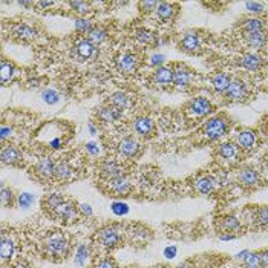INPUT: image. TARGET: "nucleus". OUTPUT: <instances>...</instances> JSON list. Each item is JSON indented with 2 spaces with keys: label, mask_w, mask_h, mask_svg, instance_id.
Segmentation results:
<instances>
[{
  "label": "nucleus",
  "mask_w": 268,
  "mask_h": 268,
  "mask_svg": "<svg viewBox=\"0 0 268 268\" xmlns=\"http://www.w3.org/2000/svg\"><path fill=\"white\" fill-rule=\"evenodd\" d=\"M230 129V121L226 116H213L210 118L202 128V134L210 141H216L222 138Z\"/></svg>",
  "instance_id": "f257e3e1"
},
{
  "label": "nucleus",
  "mask_w": 268,
  "mask_h": 268,
  "mask_svg": "<svg viewBox=\"0 0 268 268\" xmlns=\"http://www.w3.org/2000/svg\"><path fill=\"white\" fill-rule=\"evenodd\" d=\"M44 250L48 256L54 259H63L68 254L69 242L63 234H52L44 242Z\"/></svg>",
  "instance_id": "f03ea898"
},
{
  "label": "nucleus",
  "mask_w": 268,
  "mask_h": 268,
  "mask_svg": "<svg viewBox=\"0 0 268 268\" xmlns=\"http://www.w3.org/2000/svg\"><path fill=\"white\" fill-rule=\"evenodd\" d=\"M192 80H193V74L186 64H181V63L175 64V68H174V86L178 90H187L192 86Z\"/></svg>",
  "instance_id": "7ed1b4c3"
},
{
  "label": "nucleus",
  "mask_w": 268,
  "mask_h": 268,
  "mask_svg": "<svg viewBox=\"0 0 268 268\" xmlns=\"http://www.w3.org/2000/svg\"><path fill=\"white\" fill-rule=\"evenodd\" d=\"M138 66H140V57L134 52L121 54L116 60L118 70L124 76H130V74H134V72H136Z\"/></svg>",
  "instance_id": "20e7f679"
},
{
  "label": "nucleus",
  "mask_w": 268,
  "mask_h": 268,
  "mask_svg": "<svg viewBox=\"0 0 268 268\" xmlns=\"http://www.w3.org/2000/svg\"><path fill=\"white\" fill-rule=\"evenodd\" d=\"M212 110H213L212 103L207 98H204V96H196V98L190 100V103L187 104V112L196 118L207 116L208 114H212Z\"/></svg>",
  "instance_id": "39448f33"
},
{
  "label": "nucleus",
  "mask_w": 268,
  "mask_h": 268,
  "mask_svg": "<svg viewBox=\"0 0 268 268\" xmlns=\"http://www.w3.org/2000/svg\"><path fill=\"white\" fill-rule=\"evenodd\" d=\"M98 240L104 248H115L123 244V236L115 227H106L98 233Z\"/></svg>",
  "instance_id": "423d86ee"
},
{
  "label": "nucleus",
  "mask_w": 268,
  "mask_h": 268,
  "mask_svg": "<svg viewBox=\"0 0 268 268\" xmlns=\"http://www.w3.org/2000/svg\"><path fill=\"white\" fill-rule=\"evenodd\" d=\"M134 132L141 138H150L155 134V124L149 116H138L132 123Z\"/></svg>",
  "instance_id": "0eeeda50"
},
{
  "label": "nucleus",
  "mask_w": 268,
  "mask_h": 268,
  "mask_svg": "<svg viewBox=\"0 0 268 268\" xmlns=\"http://www.w3.org/2000/svg\"><path fill=\"white\" fill-rule=\"evenodd\" d=\"M116 150L121 156H124V158H135L141 150V144L135 138L126 136L118 142Z\"/></svg>",
  "instance_id": "6e6552de"
},
{
  "label": "nucleus",
  "mask_w": 268,
  "mask_h": 268,
  "mask_svg": "<svg viewBox=\"0 0 268 268\" xmlns=\"http://www.w3.org/2000/svg\"><path fill=\"white\" fill-rule=\"evenodd\" d=\"M228 100L232 102H242V100H246L247 98V95H248V89H247V84L244 83L242 80L239 78H234L232 80L228 89L226 90L224 94Z\"/></svg>",
  "instance_id": "1a4fd4ad"
},
{
  "label": "nucleus",
  "mask_w": 268,
  "mask_h": 268,
  "mask_svg": "<svg viewBox=\"0 0 268 268\" xmlns=\"http://www.w3.org/2000/svg\"><path fill=\"white\" fill-rule=\"evenodd\" d=\"M152 82L160 88H168L170 84H174V68L166 64L156 68L152 76Z\"/></svg>",
  "instance_id": "9d476101"
},
{
  "label": "nucleus",
  "mask_w": 268,
  "mask_h": 268,
  "mask_svg": "<svg viewBox=\"0 0 268 268\" xmlns=\"http://www.w3.org/2000/svg\"><path fill=\"white\" fill-rule=\"evenodd\" d=\"M201 44H202L201 36H198L196 32H186L180 42V48L188 54L198 52L201 50Z\"/></svg>",
  "instance_id": "9b49d317"
},
{
  "label": "nucleus",
  "mask_w": 268,
  "mask_h": 268,
  "mask_svg": "<svg viewBox=\"0 0 268 268\" xmlns=\"http://www.w3.org/2000/svg\"><path fill=\"white\" fill-rule=\"evenodd\" d=\"M100 174L106 181L115 180L118 176H123V167H121L115 160H104L100 166Z\"/></svg>",
  "instance_id": "f8f14e48"
},
{
  "label": "nucleus",
  "mask_w": 268,
  "mask_h": 268,
  "mask_svg": "<svg viewBox=\"0 0 268 268\" xmlns=\"http://www.w3.org/2000/svg\"><path fill=\"white\" fill-rule=\"evenodd\" d=\"M76 54L80 60H90L98 56V50H96V46L88 38H82L76 44Z\"/></svg>",
  "instance_id": "ddd939ff"
},
{
  "label": "nucleus",
  "mask_w": 268,
  "mask_h": 268,
  "mask_svg": "<svg viewBox=\"0 0 268 268\" xmlns=\"http://www.w3.org/2000/svg\"><path fill=\"white\" fill-rule=\"evenodd\" d=\"M260 181L258 170L253 167H244L238 174V182L244 187H256Z\"/></svg>",
  "instance_id": "4468645a"
},
{
  "label": "nucleus",
  "mask_w": 268,
  "mask_h": 268,
  "mask_svg": "<svg viewBox=\"0 0 268 268\" xmlns=\"http://www.w3.org/2000/svg\"><path fill=\"white\" fill-rule=\"evenodd\" d=\"M256 142H258V136L253 130L250 129H244L236 135V144L238 148L242 150H252L256 148Z\"/></svg>",
  "instance_id": "2eb2a0df"
},
{
  "label": "nucleus",
  "mask_w": 268,
  "mask_h": 268,
  "mask_svg": "<svg viewBox=\"0 0 268 268\" xmlns=\"http://www.w3.org/2000/svg\"><path fill=\"white\" fill-rule=\"evenodd\" d=\"M54 216L58 219V221L70 222V221H74V219L77 218V207H76L74 202L64 201V202L54 212Z\"/></svg>",
  "instance_id": "dca6fc26"
},
{
  "label": "nucleus",
  "mask_w": 268,
  "mask_h": 268,
  "mask_svg": "<svg viewBox=\"0 0 268 268\" xmlns=\"http://www.w3.org/2000/svg\"><path fill=\"white\" fill-rule=\"evenodd\" d=\"M36 172L43 180H51L56 172V162L50 156H43L36 166Z\"/></svg>",
  "instance_id": "f3484780"
},
{
  "label": "nucleus",
  "mask_w": 268,
  "mask_h": 268,
  "mask_svg": "<svg viewBox=\"0 0 268 268\" xmlns=\"http://www.w3.org/2000/svg\"><path fill=\"white\" fill-rule=\"evenodd\" d=\"M108 182H109L110 192L115 193V194H118V196H121V194H128L132 190V184H130V181L124 175L123 176H118L115 180H110Z\"/></svg>",
  "instance_id": "a211bd4d"
},
{
  "label": "nucleus",
  "mask_w": 268,
  "mask_h": 268,
  "mask_svg": "<svg viewBox=\"0 0 268 268\" xmlns=\"http://www.w3.org/2000/svg\"><path fill=\"white\" fill-rule=\"evenodd\" d=\"M0 158H2V162L6 166H16L22 161V154L17 148L14 146H4L2 154H0Z\"/></svg>",
  "instance_id": "6ab92c4d"
},
{
  "label": "nucleus",
  "mask_w": 268,
  "mask_h": 268,
  "mask_svg": "<svg viewBox=\"0 0 268 268\" xmlns=\"http://www.w3.org/2000/svg\"><path fill=\"white\" fill-rule=\"evenodd\" d=\"M14 254H16V242H14V239L10 234L2 233V240H0V256H2L4 260H8Z\"/></svg>",
  "instance_id": "aec40b11"
},
{
  "label": "nucleus",
  "mask_w": 268,
  "mask_h": 268,
  "mask_svg": "<svg viewBox=\"0 0 268 268\" xmlns=\"http://www.w3.org/2000/svg\"><path fill=\"white\" fill-rule=\"evenodd\" d=\"M232 77L227 74V72H216V74L212 77V86L216 92L219 94H226V90L228 89L230 83H232Z\"/></svg>",
  "instance_id": "412c9836"
},
{
  "label": "nucleus",
  "mask_w": 268,
  "mask_h": 268,
  "mask_svg": "<svg viewBox=\"0 0 268 268\" xmlns=\"http://www.w3.org/2000/svg\"><path fill=\"white\" fill-rule=\"evenodd\" d=\"M72 176H74V167H72L66 160H62V161L56 162V172H54L56 180L69 181Z\"/></svg>",
  "instance_id": "4be33fe9"
},
{
  "label": "nucleus",
  "mask_w": 268,
  "mask_h": 268,
  "mask_svg": "<svg viewBox=\"0 0 268 268\" xmlns=\"http://www.w3.org/2000/svg\"><path fill=\"white\" fill-rule=\"evenodd\" d=\"M96 116H98L103 123H115L121 118V110L115 109L114 106H102L96 110Z\"/></svg>",
  "instance_id": "5701e85b"
},
{
  "label": "nucleus",
  "mask_w": 268,
  "mask_h": 268,
  "mask_svg": "<svg viewBox=\"0 0 268 268\" xmlns=\"http://www.w3.org/2000/svg\"><path fill=\"white\" fill-rule=\"evenodd\" d=\"M239 63L242 68H246L248 70H258L262 66V57L254 52H247L239 58Z\"/></svg>",
  "instance_id": "b1692460"
},
{
  "label": "nucleus",
  "mask_w": 268,
  "mask_h": 268,
  "mask_svg": "<svg viewBox=\"0 0 268 268\" xmlns=\"http://www.w3.org/2000/svg\"><path fill=\"white\" fill-rule=\"evenodd\" d=\"M214 186H216V180L213 176H201L198 178L196 181H194L193 187L194 190H196L200 194H208L214 190Z\"/></svg>",
  "instance_id": "393cba45"
},
{
  "label": "nucleus",
  "mask_w": 268,
  "mask_h": 268,
  "mask_svg": "<svg viewBox=\"0 0 268 268\" xmlns=\"http://www.w3.org/2000/svg\"><path fill=\"white\" fill-rule=\"evenodd\" d=\"M218 152H219V156H221L222 160L233 161L239 155V148H238L234 142H222L221 146H219Z\"/></svg>",
  "instance_id": "a878e982"
},
{
  "label": "nucleus",
  "mask_w": 268,
  "mask_h": 268,
  "mask_svg": "<svg viewBox=\"0 0 268 268\" xmlns=\"http://www.w3.org/2000/svg\"><path fill=\"white\" fill-rule=\"evenodd\" d=\"M156 14L162 22H170V20H174V17L176 16V6L174 4H168V2H161V4H158Z\"/></svg>",
  "instance_id": "bb28decb"
},
{
  "label": "nucleus",
  "mask_w": 268,
  "mask_h": 268,
  "mask_svg": "<svg viewBox=\"0 0 268 268\" xmlns=\"http://www.w3.org/2000/svg\"><path fill=\"white\" fill-rule=\"evenodd\" d=\"M129 104H130V98H129V95L126 92L118 90V92L112 94V96H110V106H114L115 109L123 112L126 108H129Z\"/></svg>",
  "instance_id": "cd10ccee"
},
{
  "label": "nucleus",
  "mask_w": 268,
  "mask_h": 268,
  "mask_svg": "<svg viewBox=\"0 0 268 268\" xmlns=\"http://www.w3.org/2000/svg\"><path fill=\"white\" fill-rule=\"evenodd\" d=\"M12 32L16 37L23 38V40H31L37 36V31L31 25H28V23H18V25L14 26Z\"/></svg>",
  "instance_id": "c85d7f7f"
},
{
  "label": "nucleus",
  "mask_w": 268,
  "mask_h": 268,
  "mask_svg": "<svg viewBox=\"0 0 268 268\" xmlns=\"http://www.w3.org/2000/svg\"><path fill=\"white\" fill-rule=\"evenodd\" d=\"M246 40H247V44L250 48H254V50H262V48L266 46V34L262 31V32H252V34H246Z\"/></svg>",
  "instance_id": "c756f323"
},
{
  "label": "nucleus",
  "mask_w": 268,
  "mask_h": 268,
  "mask_svg": "<svg viewBox=\"0 0 268 268\" xmlns=\"http://www.w3.org/2000/svg\"><path fill=\"white\" fill-rule=\"evenodd\" d=\"M242 30L246 31V34L262 32L264 31V20H260L259 17H248L242 22Z\"/></svg>",
  "instance_id": "7c9ffc66"
},
{
  "label": "nucleus",
  "mask_w": 268,
  "mask_h": 268,
  "mask_svg": "<svg viewBox=\"0 0 268 268\" xmlns=\"http://www.w3.org/2000/svg\"><path fill=\"white\" fill-rule=\"evenodd\" d=\"M66 200L62 196V194L58 193H51V194H48V196L43 200V207L48 210V212H51L54 214V212Z\"/></svg>",
  "instance_id": "2f4dec72"
},
{
  "label": "nucleus",
  "mask_w": 268,
  "mask_h": 268,
  "mask_svg": "<svg viewBox=\"0 0 268 268\" xmlns=\"http://www.w3.org/2000/svg\"><path fill=\"white\" fill-rule=\"evenodd\" d=\"M14 64L11 62H8L6 58L2 60V64H0V80H2V84H8L12 77H14Z\"/></svg>",
  "instance_id": "473e14b6"
},
{
  "label": "nucleus",
  "mask_w": 268,
  "mask_h": 268,
  "mask_svg": "<svg viewBox=\"0 0 268 268\" xmlns=\"http://www.w3.org/2000/svg\"><path fill=\"white\" fill-rule=\"evenodd\" d=\"M106 38H108V31L103 30V28H94L88 36V40L92 42L95 46H98L103 42H106Z\"/></svg>",
  "instance_id": "72a5a7b5"
},
{
  "label": "nucleus",
  "mask_w": 268,
  "mask_h": 268,
  "mask_svg": "<svg viewBox=\"0 0 268 268\" xmlns=\"http://www.w3.org/2000/svg\"><path fill=\"white\" fill-rule=\"evenodd\" d=\"M221 227H222L224 232L232 233V232L239 230L240 224H239V219L236 216H226L222 221H221Z\"/></svg>",
  "instance_id": "f704fd0d"
},
{
  "label": "nucleus",
  "mask_w": 268,
  "mask_h": 268,
  "mask_svg": "<svg viewBox=\"0 0 268 268\" xmlns=\"http://www.w3.org/2000/svg\"><path fill=\"white\" fill-rule=\"evenodd\" d=\"M88 258H89V247L86 246V244H82V246H78V248H77V252H76L74 260H76L77 265L83 266V265L86 264Z\"/></svg>",
  "instance_id": "c9c22d12"
},
{
  "label": "nucleus",
  "mask_w": 268,
  "mask_h": 268,
  "mask_svg": "<svg viewBox=\"0 0 268 268\" xmlns=\"http://www.w3.org/2000/svg\"><path fill=\"white\" fill-rule=\"evenodd\" d=\"M92 25H90V22L84 17H78L76 18V31L80 32V34H86L89 36V32L92 31Z\"/></svg>",
  "instance_id": "e433bc0d"
},
{
  "label": "nucleus",
  "mask_w": 268,
  "mask_h": 268,
  "mask_svg": "<svg viewBox=\"0 0 268 268\" xmlns=\"http://www.w3.org/2000/svg\"><path fill=\"white\" fill-rule=\"evenodd\" d=\"M0 200H2L4 207H11L14 202V192L5 184L2 186V192H0Z\"/></svg>",
  "instance_id": "4c0bfd02"
},
{
  "label": "nucleus",
  "mask_w": 268,
  "mask_h": 268,
  "mask_svg": "<svg viewBox=\"0 0 268 268\" xmlns=\"http://www.w3.org/2000/svg\"><path fill=\"white\" fill-rule=\"evenodd\" d=\"M42 98L48 104H56L60 100V94L57 90H54V89H44L42 92Z\"/></svg>",
  "instance_id": "58836bf2"
},
{
  "label": "nucleus",
  "mask_w": 268,
  "mask_h": 268,
  "mask_svg": "<svg viewBox=\"0 0 268 268\" xmlns=\"http://www.w3.org/2000/svg\"><path fill=\"white\" fill-rule=\"evenodd\" d=\"M34 202V194L25 192V193H20L18 198H17V206L20 208H30Z\"/></svg>",
  "instance_id": "ea45409f"
},
{
  "label": "nucleus",
  "mask_w": 268,
  "mask_h": 268,
  "mask_svg": "<svg viewBox=\"0 0 268 268\" xmlns=\"http://www.w3.org/2000/svg\"><path fill=\"white\" fill-rule=\"evenodd\" d=\"M136 40L141 44H152L155 42V36L148 30H138L136 31Z\"/></svg>",
  "instance_id": "a19ab883"
},
{
  "label": "nucleus",
  "mask_w": 268,
  "mask_h": 268,
  "mask_svg": "<svg viewBox=\"0 0 268 268\" xmlns=\"http://www.w3.org/2000/svg\"><path fill=\"white\" fill-rule=\"evenodd\" d=\"M254 222L258 226H268V206L258 208V212L254 214Z\"/></svg>",
  "instance_id": "79ce46f5"
},
{
  "label": "nucleus",
  "mask_w": 268,
  "mask_h": 268,
  "mask_svg": "<svg viewBox=\"0 0 268 268\" xmlns=\"http://www.w3.org/2000/svg\"><path fill=\"white\" fill-rule=\"evenodd\" d=\"M244 266L246 268H259L260 266L259 253H248V256L244 259Z\"/></svg>",
  "instance_id": "37998d69"
},
{
  "label": "nucleus",
  "mask_w": 268,
  "mask_h": 268,
  "mask_svg": "<svg viewBox=\"0 0 268 268\" xmlns=\"http://www.w3.org/2000/svg\"><path fill=\"white\" fill-rule=\"evenodd\" d=\"M70 5V8L74 10L76 12H78V14H82V16H84L86 12H89L90 11V4L89 2H70L69 4Z\"/></svg>",
  "instance_id": "c03bdc74"
},
{
  "label": "nucleus",
  "mask_w": 268,
  "mask_h": 268,
  "mask_svg": "<svg viewBox=\"0 0 268 268\" xmlns=\"http://www.w3.org/2000/svg\"><path fill=\"white\" fill-rule=\"evenodd\" d=\"M246 8H247V11L252 12V14H262V12L265 11V6H264V4H260V2H247V4H246Z\"/></svg>",
  "instance_id": "a18cd8bd"
},
{
  "label": "nucleus",
  "mask_w": 268,
  "mask_h": 268,
  "mask_svg": "<svg viewBox=\"0 0 268 268\" xmlns=\"http://www.w3.org/2000/svg\"><path fill=\"white\" fill-rule=\"evenodd\" d=\"M112 212L118 216H123V214H128L129 213V207L126 202H114L112 204Z\"/></svg>",
  "instance_id": "49530a36"
},
{
  "label": "nucleus",
  "mask_w": 268,
  "mask_h": 268,
  "mask_svg": "<svg viewBox=\"0 0 268 268\" xmlns=\"http://www.w3.org/2000/svg\"><path fill=\"white\" fill-rule=\"evenodd\" d=\"M84 149H86V152H88L90 156H96V155H100V144H98V142H95V141L86 142Z\"/></svg>",
  "instance_id": "de8ad7c7"
},
{
  "label": "nucleus",
  "mask_w": 268,
  "mask_h": 268,
  "mask_svg": "<svg viewBox=\"0 0 268 268\" xmlns=\"http://www.w3.org/2000/svg\"><path fill=\"white\" fill-rule=\"evenodd\" d=\"M150 62V66H154V68H160V66H164L162 63L166 62V56H162V54H154L150 58H149Z\"/></svg>",
  "instance_id": "09e8293b"
},
{
  "label": "nucleus",
  "mask_w": 268,
  "mask_h": 268,
  "mask_svg": "<svg viewBox=\"0 0 268 268\" xmlns=\"http://www.w3.org/2000/svg\"><path fill=\"white\" fill-rule=\"evenodd\" d=\"M140 8H141L142 12H152V11H156L158 2H141Z\"/></svg>",
  "instance_id": "8fccbe9b"
},
{
  "label": "nucleus",
  "mask_w": 268,
  "mask_h": 268,
  "mask_svg": "<svg viewBox=\"0 0 268 268\" xmlns=\"http://www.w3.org/2000/svg\"><path fill=\"white\" fill-rule=\"evenodd\" d=\"M95 268H116V264H115L112 259H109V258H104V259H102V260H98V262H96Z\"/></svg>",
  "instance_id": "3c124183"
},
{
  "label": "nucleus",
  "mask_w": 268,
  "mask_h": 268,
  "mask_svg": "<svg viewBox=\"0 0 268 268\" xmlns=\"http://www.w3.org/2000/svg\"><path fill=\"white\" fill-rule=\"evenodd\" d=\"M11 135H12L11 128H8L6 124H2V130H0V138H2V141H6Z\"/></svg>",
  "instance_id": "603ef678"
},
{
  "label": "nucleus",
  "mask_w": 268,
  "mask_h": 268,
  "mask_svg": "<svg viewBox=\"0 0 268 268\" xmlns=\"http://www.w3.org/2000/svg\"><path fill=\"white\" fill-rule=\"evenodd\" d=\"M259 258H260V268H268V250L260 252Z\"/></svg>",
  "instance_id": "864d4df0"
},
{
  "label": "nucleus",
  "mask_w": 268,
  "mask_h": 268,
  "mask_svg": "<svg viewBox=\"0 0 268 268\" xmlns=\"http://www.w3.org/2000/svg\"><path fill=\"white\" fill-rule=\"evenodd\" d=\"M80 212L84 214V216H92V207L89 204H80Z\"/></svg>",
  "instance_id": "5fc2aeb1"
},
{
  "label": "nucleus",
  "mask_w": 268,
  "mask_h": 268,
  "mask_svg": "<svg viewBox=\"0 0 268 268\" xmlns=\"http://www.w3.org/2000/svg\"><path fill=\"white\" fill-rule=\"evenodd\" d=\"M164 256L168 258V259L175 258V256H176V247H167V248L164 250Z\"/></svg>",
  "instance_id": "6e6d98bb"
},
{
  "label": "nucleus",
  "mask_w": 268,
  "mask_h": 268,
  "mask_svg": "<svg viewBox=\"0 0 268 268\" xmlns=\"http://www.w3.org/2000/svg\"><path fill=\"white\" fill-rule=\"evenodd\" d=\"M219 239H221V240H232V239H234V234H232V233H221V234H219Z\"/></svg>",
  "instance_id": "4d7b16f0"
},
{
  "label": "nucleus",
  "mask_w": 268,
  "mask_h": 268,
  "mask_svg": "<svg viewBox=\"0 0 268 268\" xmlns=\"http://www.w3.org/2000/svg\"><path fill=\"white\" fill-rule=\"evenodd\" d=\"M88 129H89L90 135H96V134H98V129H96V126H95L94 123H89V124H88Z\"/></svg>",
  "instance_id": "13d9d810"
},
{
  "label": "nucleus",
  "mask_w": 268,
  "mask_h": 268,
  "mask_svg": "<svg viewBox=\"0 0 268 268\" xmlns=\"http://www.w3.org/2000/svg\"><path fill=\"white\" fill-rule=\"evenodd\" d=\"M248 253H250V252H247V250H246V252H240V253L236 254V259H242V260H244V259L248 256Z\"/></svg>",
  "instance_id": "bf43d9fd"
},
{
  "label": "nucleus",
  "mask_w": 268,
  "mask_h": 268,
  "mask_svg": "<svg viewBox=\"0 0 268 268\" xmlns=\"http://www.w3.org/2000/svg\"><path fill=\"white\" fill-rule=\"evenodd\" d=\"M37 5H38V6H42V8H50V6H52V5H54V2H38Z\"/></svg>",
  "instance_id": "052dcab7"
},
{
  "label": "nucleus",
  "mask_w": 268,
  "mask_h": 268,
  "mask_svg": "<svg viewBox=\"0 0 268 268\" xmlns=\"http://www.w3.org/2000/svg\"><path fill=\"white\" fill-rule=\"evenodd\" d=\"M18 5H20V6H31L32 4H31V2H18Z\"/></svg>",
  "instance_id": "680f3d73"
}]
</instances>
